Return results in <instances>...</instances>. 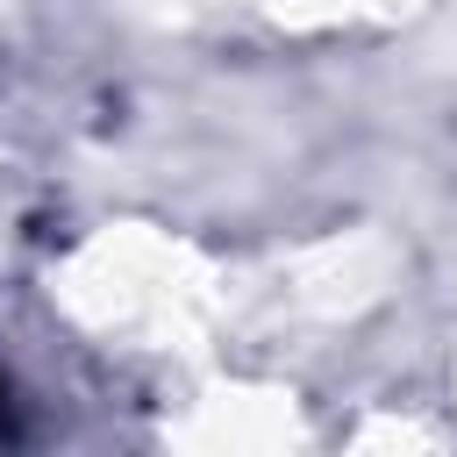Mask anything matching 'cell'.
<instances>
[{"instance_id":"6da1fadb","label":"cell","mask_w":457,"mask_h":457,"mask_svg":"<svg viewBox=\"0 0 457 457\" xmlns=\"http://www.w3.org/2000/svg\"><path fill=\"white\" fill-rule=\"evenodd\" d=\"M29 450V407L14 400V378L0 371V457H21Z\"/></svg>"}]
</instances>
